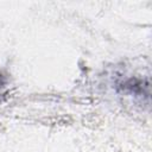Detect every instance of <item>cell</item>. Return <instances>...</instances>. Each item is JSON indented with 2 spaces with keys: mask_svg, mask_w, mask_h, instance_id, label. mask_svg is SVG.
<instances>
[{
  "mask_svg": "<svg viewBox=\"0 0 152 152\" xmlns=\"http://www.w3.org/2000/svg\"><path fill=\"white\" fill-rule=\"evenodd\" d=\"M4 84V77H2V75H1V72H0V87Z\"/></svg>",
  "mask_w": 152,
  "mask_h": 152,
  "instance_id": "cell-1",
  "label": "cell"
}]
</instances>
